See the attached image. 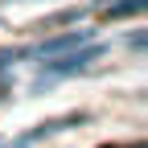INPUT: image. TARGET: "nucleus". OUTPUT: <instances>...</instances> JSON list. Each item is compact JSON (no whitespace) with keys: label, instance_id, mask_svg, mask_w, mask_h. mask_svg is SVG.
<instances>
[{"label":"nucleus","instance_id":"f257e3e1","mask_svg":"<svg viewBox=\"0 0 148 148\" xmlns=\"http://www.w3.org/2000/svg\"><path fill=\"white\" fill-rule=\"evenodd\" d=\"M99 53H107V49H103V45H90V41H82L78 49L62 53V58H49V62H45V74L33 82V90H49V82H53V78H70V74H82L90 62L99 58Z\"/></svg>","mask_w":148,"mask_h":148},{"label":"nucleus","instance_id":"f03ea898","mask_svg":"<svg viewBox=\"0 0 148 148\" xmlns=\"http://www.w3.org/2000/svg\"><path fill=\"white\" fill-rule=\"evenodd\" d=\"M86 41V33H53L49 41H41V45H33V49H25V58H33V62H49V58H62V53H70V49H78Z\"/></svg>","mask_w":148,"mask_h":148},{"label":"nucleus","instance_id":"7ed1b4c3","mask_svg":"<svg viewBox=\"0 0 148 148\" xmlns=\"http://www.w3.org/2000/svg\"><path fill=\"white\" fill-rule=\"evenodd\" d=\"M78 123H86L82 111H74V115H58V119H49V123H41V127H29V132H21L8 148H29V144H37V140H45V136H53V132H66V127H78Z\"/></svg>","mask_w":148,"mask_h":148},{"label":"nucleus","instance_id":"20e7f679","mask_svg":"<svg viewBox=\"0 0 148 148\" xmlns=\"http://www.w3.org/2000/svg\"><path fill=\"white\" fill-rule=\"evenodd\" d=\"M144 0H99V16L103 21H127V16H140Z\"/></svg>","mask_w":148,"mask_h":148},{"label":"nucleus","instance_id":"39448f33","mask_svg":"<svg viewBox=\"0 0 148 148\" xmlns=\"http://www.w3.org/2000/svg\"><path fill=\"white\" fill-rule=\"evenodd\" d=\"M82 12H86V8H66V12H53V16H45L41 25H49V29H66L70 21H78Z\"/></svg>","mask_w":148,"mask_h":148},{"label":"nucleus","instance_id":"423d86ee","mask_svg":"<svg viewBox=\"0 0 148 148\" xmlns=\"http://www.w3.org/2000/svg\"><path fill=\"white\" fill-rule=\"evenodd\" d=\"M21 58H25V49H0V74H4L12 62H21Z\"/></svg>","mask_w":148,"mask_h":148},{"label":"nucleus","instance_id":"0eeeda50","mask_svg":"<svg viewBox=\"0 0 148 148\" xmlns=\"http://www.w3.org/2000/svg\"><path fill=\"white\" fill-rule=\"evenodd\" d=\"M127 49H136V53L144 49V29H136V33H127Z\"/></svg>","mask_w":148,"mask_h":148},{"label":"nucleus","instance_id":"6e6552de","mask_svg":"<svg viewBox=\"0 0 148 148\" xmlns=\"http://www.w3.org/2000/svg\"><path fill=\"white\" fill-rule=\"evenodd\" d=\"M4 86H8V82H0V99H4V95H8V90H4Z\"/></svg>","mask_w":148,"mask_h":148},{"label":"nucleus","instance_id":"1a4fd4ad","mask_svg":"<svg viewBox=\"0 0 148 148\" xmlns=\"http://www.w3.org/2000/svg\"><path fill=\"white\" fill-rule=\"evenodd\" d=\"M0 4H21V0H0Z\"/></svg>","mask_w":148,"mask_h":148}]
</instances>
